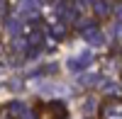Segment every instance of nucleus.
I'll return each mask as SVG.
<instances>
[{"label": "nucleus", "instance_id": "1", "mask_svg": "<svg viewBox=\"0 0 122 119\" xmlns=\"http://www.w3.org/2000/svg\"><path fill=\"white\" fill-rule=\"evenodd\" d=\"M100 117H103V119H122V100L105 102L103 110H100Z\"/></svg>", "mask_w": 122, "mask_h": 119}]
</instances>
